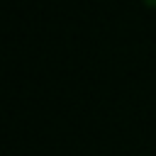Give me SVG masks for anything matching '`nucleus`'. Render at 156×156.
I'll return each mask as SVG.
<instances>
[{
    "label": "nucleus",
    "mask_w": 156,
    "mask_h": 156,
    "mask_svg": "<svg viewBox=\"0 0 156 156\" xmlns=\"http://www.w3.org/2000/svg\"><path fill=\"white\" fill-rule=\"evenodd\" d=\"M144 2H146L149 7H156V0H144Z\"/></svg>",
    "instance_id": "nucleus-1"
}]
</instances>
